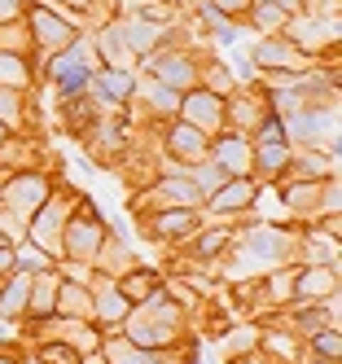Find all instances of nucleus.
<instances>
[{
  "label": "nucleus",
  "instance_id": "nucleus-1",
  "mask_svg": "<svg viewBox=\"0 0 342 364\" xmlns=\"http://www.w3.org/2000/svg\"><path fill=\"white\" fill-rule=\"evenodd\" d=\"M281 123H285V141H299V145H307L316 154H321V145H325L329 159L338 154V106L333 101H325V106L311 101V106H303L299 114H289Z\"/></svg>",
  "mask_w": 342,
  "mask_h": 364
},
{
  "label": "nucleus",
  "instance_id": "nucleus-2",
  "mask_svg": "<svg viewBox=\"0 0 342 364\" xmlns=\"http://www.w3.org/2000/svg\"><path fill=\"white\" fill-rule=\"evenodd\" d=\"M92 70H97V66H92V58H88V48H79V44H70V48H62V53L48 58V80L58 84V92H62L66 101L88 97Z\"/></svg>",
  "mask_w": 342,
  "mask_h": 364
},
{
  "label": "nucleus",
  "instance_id": "nucleus-3",
  "mask_svg": "<svg viewBox=\"0 0 342 364\" xmlns=\"http://www.w3.org/2000/svg\"><path fill=\"white\" fill-rule=\"evenodd\" d=\"M281 40H289L303 58L321 53V48H329L338 40V14H325V22H321V14H289L281 27Z\"/></svg>",
  "mask_w": 342,
  "mask_h": 364
},
{
  "label": "nucleus",
  "instance_id": "nucleus-4",
  "mask_svg": "<svg viewBox=\"0 0 342 364\" xmlns=\"http://www.w3.org/2000/svg\"><path fill=\"white\" fill-rule=\"evenodd\" d=\"M189 127H198V132H224V97L220 92H210V88H189V92H180V110H176Z\"/></svg>",
  "mask_w": 342,
  "mask_h": 364
},
{
  "label": "nucleus",
  "instance_id": "nucleus-5",
  "mask_svg": "<svg viewBox=\"0 0 342 364\" xmlns=\"http://www.w3.org/2000/svg\"><path fill=\"white\" fill-rule=\"evenodd\" d=\"M0 198H5L9 215H36L40 206L53 198V185L44 176H36V171H22V176H14V180L0 185Z\"/></svg>",
  "mask_w": 342,
  "mask_h": 364
},
{
  "label": "nucleus",
  "instance_id": "nucleus-6",
  "mask_svg": "<svg viewBox=\"0 0 342 364\" xmlns=\"http://www.w3.org/2000/svg\"><path fill=\"white\" fill-rule=\"evenodd\" d=\"M84 220H66V228H62V250L66 255H75L79 264H92V255H97V246H101V237H105V224H101V215L92 211V206L84 202Z\"/></svg>",
  "mask_w": 342,
  "mask_h": 364
},
{
  "label": "nucleus",
  "instance_id": "nucleus-7",
  "mask_svg": "<svg viewBox=\"0 0 342 364\" xmlns=\"http://www.w3.org/2000/svg\"><path fill=\"white\" fill-rule=\"evenodd\" d=\"M145 66H149L154 80L167 84L171 92H189V88L202 80V70H198V62H193L189 53H149Z\"/></svg>",
  "mask_w": 342,
  "mask_h": 364
},
{
  "label": "nucleus",
  "instance_id": "nucleus-8",
  "mask_svg": "<svg viewBox=\"0 0 342 364\" xmlns=\"http://www.w3.org/2000/svg\"><path fill=\"white\" fill-rule=\"evenodd\" d=\"M206 159L215 163L228 180H233V176H255V149H250V136H242V132L220 136L215 145L206 149Z\"/></svg>",
  "mask_w": 342,
  "mask_h": 364
},
{
  "label": "nucleus",
  "instance_id": "nucleus-9",
  "mask_svg": "<svg viewBox=\"0 0 342 364\" xmlns=\"http://www.w3.org/2000/svg\"><path fill=\"white\" fill-rule=\"evenodd\" d=\"M70 220V206L62 198H48L40 211H36V224L26 228V237H31L40 250H62V228Z\"/></svg>",
  "mask_w": 342,
  "mask_h": 364
},
{
  "label": "nucleus",
  "instance_id": "nucleus-10",
  "mask_svg": "<svg viewBox=\"0 0 342 364\" xmlns=\"http://www.w3.org/2000/svg\"><path fill=\"white\" fill-rule=\"evenodd\" d=\"M119 31H123V44H127L132 58H149V53H158V44L167 40V22H154L145 14H132V18L119 22Z\"/></svg>",
  "mask_w": 342,
  "mask_h": 364
},
{
  "label": "nucleus",
  "instance_id": "nucleus-11",
  "mask_svg": "<svg viewBox=\"0 0 342 364\" xmlns=\"http://www.w3.org/2000/svg\"><path fill=\"white\" fill-rule=\"evenodd\" d=\"M242 255L250 264H281V259H289V237L272 224H259L255 232L242 237Z\"/></svg>",
  "mask_w": 342,
  "mask_h": 364
},
{
  "label": "nucleus",
  "instance_id": "nucleus-12",
  "mask_svg": "<svg viewBox=\"0 0 342 364\" xmlns=\"http://www.w3.org/2000/svg\"><path fill=\"white\" fill-rule=\"evenodd\" d=\"M88 92H97L101 106H123V101L137 97V75L123 66H101V70H92Z\"/></svg>",
  "mask_w": 342,
  "mask_h": 364
},
{
  "label": "nucleus",
  "instance_id": "nucleus-13",
  "mask_svg": "<svg viewBox=\"0 0 342 364\" xmlns=\"http://www.w3.org/2000/svg\"><path fill=\"white\" fill-rule=\"evenodd\" d=\"M250 58H255L259 70H285V75H303V66H307V58L289 40H281V36H268L263 44H255Z\"/></svg>",
  "mask_w": 342,
  "mask_h": 364
},
{
  "label": "nucleus",
  "instance_id": "nucleus-14",
  "mask_svg": "<svg viewBox=\"0 0 342 364\" xmlns=\"http://www.w3.org/2000/svg\"><path fill=\"white\" fill-rule=\"evenodd\" d=\"M75 31H79V27L62 22L58 14H48L44 5L31 9V36L40 40V48H44L48 58H53V53H62V48H70V44H75Z\"/></svg>",
  "mask_w": 342,
  "mask_h": 364
},
{
  "label": "nucleus",
  "instance_id": "nucleus-15",
  "mask_svg": "<svg viewBox=\"0 0 342 364\" xmlns=\"http://www.w3.org/2000/svg\"><path fill=\"white\" fill-rule=\"evenodd\" d=\"M198 228H202V215L193 211V206H167L163 215L149 220V237H158V242H184V237H193Z\"/></svg>",
  "mask_w": 342,
  "mask_h": 364
},
{
  "label": "nucleus",
  "instance_id": "nucleus-16",
  "mask_svg": "<svg viewBox=\"0 0 342 364\" xmlns=\"http://www.w3.org/2000/svg\"><path fill=\"white\" fill-rule=\"evenodd\" d=\"M329 294H338V264H311L303 272H294V299L299 303H325Z\"/></svg>",
  "mask_w": 342,
  "mask_h": 364
},
{
  "label": "nucleus",
  "instance_id": "nucleus-17",
  "mask_svg": "<svg viewBox=\"0 0 342 364\" xmlns=\"http://www.w3.org/2000/svg\"><path fill=\"white\" fill-rule=\"evenodd\" d=\"M206 149H210L206 132L189 127L184 119H180V123H171V132H167V154H171V159H180V167L202 163V159H206Z\"/></svg>",
  "mask_w": 342,
  "mask_h": 364
},
{
  "label": "nucleus",
  "instance_id": "nucleus-18",
  "mask_svg": "<svg viewBox=\"0 0 342 364\" xmlns=\"http://www.w3.org/2000/svg\"><path fill=\"white\" fill-rule=\"evenodd\" d=\"M250 202H255V176H233L206 198V206L215 215H237V211H246Z\"/></svg>",
  "mask_w": 342,
  "mask_h": 364
},
{
  "label": "nucleus",
  "instance_id": "nucleus-19",
  "mask_svg": "<svg viewBox=\"0 0 342 364\" xmlns=\"http://www.w3.org/2000/svg\"><path fill=\"white\" fill-rule=\"evenodd\" d=\"M127 311H132V303L123 299V290H119L114 281H101L97 290H92V316H97L101 325L119 329V325L127 321Z\"/></svg>",
  "mask_w": 342,
  "mask_h": 364
},
{
  "label": "nucleus",
  "instance_id": "nucleus-20",
  "mask_svg": "<svg viewBox=\"0 0 342 364\" xmlns=\"http://www.w3.org/2000/svg\"><path fill=\"white\" fill-rule=\"evenodd\" d=\"M58 277H53V268L48 272H36L31 277V299H26V311L31 316H40V321H48L53 311H58Z\"/></svg>",
  "mask_w": 342,
  "mask_h": 364
},
{
  "label": "nucleus",
  "instance_id": "nucleus-21",
  "mask_svg": "<svg viewBox=\"0 0 342 364\" xmlns=\"http://www.w3.org/2000/svg\"><path fill=\"white\" fill-rule=\"evenodd\" d=\"M255 167L263 176H281L289 171V159H294V149H289V141H255Z\"/></svg>",
  "mask_w": 342,
  "mask_h": 364
},
{
  "label": "nucleus",
  "instance_id": "nucleus-22",
  "mask_svg": "<svg viewBox=\"0 0 342 364\" xmlns=\"http://www.w3.org/2000/svg\"><path fill=\"white\" fill-rule=\"evenodd\" d=\"M58 311H62V316H70V321H88L92 316V290H88V285L62 281L58 285Z\"/></svg>",
  "mask_w": 342,
  "mask_h": 364
},
{
  "label": "nucleus",
  "instance_id": "nucleus-23",
  "mask_svg": "<svg viewBox=\"0 0 342 364\" xmlns=\"http://www.w3.org/2000/svg\"><path fill=\"white\" fill-rule=\"evenodd\" d=\"M26 299H31V277L14 268L9 281H5V290H0V316H22Z\"/></svg>",
  "mask_w": 342,
  "mask_h": 364
},
{
  "label": "nucleus",
  "instance_id": "nucleus-24",
  "mask_svg": "<svg viewBox=\"0 0 342 364\" xmlns=\"http://www.w3.org/2000/svg\"><path fill=\"white\" fill-rule=\"evenodd\" d=\"M105 364H167V355L145 351L137 343H127V338H114V343H105Z\"/></svg>",
  "mask_w": 342,
  "mask_h": 364
},
{
  "label": "nucleus",
  "instance_id": "nucleus-25",
  "mask_svg": "<svg viewBox=\"0 0 342 364\" xmlns=\"http://www.w3.org/2000/svg\"><path fill=\"white\" fill-rule=\"evenodd\" d=\"M119 290H123V299L137 307V303H145L149 294H158L163 290V281H158V272H145V268H132V272H123V281H114Z\"/></svg>",
  "mask_w": 342,
  "mask_h": 364
},
{
  "label": "nucleus",
  "instance_id": "nucleus-26",
  "mask_svg": "<svg viewBox=\"0 0 342 364\" xmlns=\"http://www.w3.org/2000/svg\"><path fill=\"white\" fill-rule=\"evenodd\" d=\"M158 198L163 202H171V206H198L202 202V193L193 189V180L189 176H167V180H158Z\"/></svg>",
  "mask_w": 342,
  "mask_h": 364
},
{
  "label": "nucleus",
  "instance_id": "nucleus-27",
  "mask_svg": "<svg viewBox=\"0 0 342 364\" xmlns=\"http://www.w3.org/2000/svg\"><path fill=\"white\" fill-rule=\"evenodd\" d=\"M97 48H101L105 66H123V70H127L132 53H127V44H123V31H119V22H110V27H101V31H97Z\"/></svg>",
  "mask_w": 342,
  "mask_h": 364
},
{
  "label": "nucleus",
  "instance_id": "nucleus-28",
  "mask_svg": "<svg viewBox=\"0 0 342 364\" xmlns=\"http://www.w3.org/2000/svg\"><path fill=\"white\" fill-rule=\"evenodd\" d=\"M92 264H97L101 272H123V268H132V255H127V246H123L119 237H101Z\"/></svg>",
  "mask_w": 342,
  "mask_h": 364
},
{
  "label": "nucleus",
  "instance_id": "nucleus-29",
  "mask_svg": "<svg viewBox=\"0 0 342 364\" xmlns=\"http://www.w3.org/2000/svg\"><path fill=\"white\" fill-rule=\"evenodd\" d=\"M31 84V66H26L22 53H0V88H26Z\"/></svg>",
  "mask_w": 342,
  "mask_h": 364
},
{
  "label": "nucleus",
  "instance_id": "nucleus-30",
  "mask_svg": "<svg viewBox=\"0 0 342 364\" xmlns=\"http://www.w3.org/2000/svg\"><path fill=\"white\" fill-rule=\"evenodd\" d=\"M246 18L255 22V27H259L263 36H281V27H285V18H289V14H285L281 5H268V0H255Z\"/></svg>",
  "mask_w": 342,
  "mask_h": 364
},
{
  "label": "nucleus",
  "instance_id": "nucleus-31",
  "mask_svg": "<svg viewBox=\"0 0 342 364\" xmlns=\"http://www.w3.org/2000/svg\"><path fill=\"white\" fill-rule=\"evenodd\" d=\"M14 268H18V272H26V277L48 272V268H53V255H48V250H40L36 242H31V246H14Z\"/></svg>",
  "mask_w": 342,
  "mask_h": 364
},
{
  "label": "nucleus",
  "instance_id": "nucleus-32",
  "mask_svg": "<svg viewBox=\"0 0 342 364\" xmlns=\"http://www.w3.org/2000/svg\"><path fill=\"white\" fill-rule=\"evenodd\" d=\"M137 92L149 97V106H154L158 114H176V110H180V92H171L167 84H158V80H145V84L137 80Z\"/></svg>",
  "mask_w": 342,
  "mask_h": 364
},
{
  "label": "nucleus",
  "instance_id": "nucleus-33",
  "mask_svg": "<svg viewBox=\"0 0 342 364\" xmlns=\"http://www.w3.org/2000/svg\"><path fill=\"white\" fill-rule=\"evenodd\" d=\"M311 355L325 360V364H338V360H342V329H321V333H311Z\"/></svg>",
  "mask_w": 342,
  "mask_h": 364
},
{
  "label": "nucleus",
  "instance_id": "nucleus-34",
  "mask_svg": "<svg viewBox=\"0 0 342 364\" xmlns=\"http://www.w3.org/2000/svg\"><path fill=\"white\" fill-rule=\"evenodd\" d=\"M202 18H206V27L220 36V44H237V22H228L224 14H215L210 5H202Z\"/></svg>",
  "mask_w": 342,
  "mask_h": 364
},
{
  "label": "nucleus",
  "instance_id": "nucleus-35",
  "mask_svg": "<svg viewBox=\"0 0 342 364\" xmlns=\"http://www.w3.org/2000/svg\"><path fill=\"white\" fill-rule=\"evenodd\" d=\"M22 119V92L18 88H0V123L14 127Z\"/></svg>",
  "mask_w": 342,
  "mask_h": 364
},
{
  "label": "nucleus",
  "instance_id": "nucleus-36",
  "mask_svg": "<svg viewBox=\"0 0 342 364\" xmlns=\"http://www.w3.org/2000/svg\"><path fill=\"white\" fill-rule=\"evenodd\" d=\"M224 246H228V232H224V228H215V232H202V237L193 242V255H198V259H215Z\"/></svg>",
  "mask_w": 342,
  "mask_h": 364
},
{
  "label": "nucleus",
  "instance_id": "nucleus-37",
  "mask_svg": "<svg viewBox=\"0 0 342 364\" xmlns=\"http://www.w3.org/2000/svg\"><path fill=\"white\" fill-rule=\"evenodd\" d=\"M268 299H272V303H285V299H294V272H289V268L268 277Z\"/></svg>",
  "mask_w": 342,
  "mask_h": 364
},
{
  "label": "nucleus",
  "instance_id": "nucleus-38",
  "mask_svg": "<svg viewBox=\"0 0 342 364\" xmlns=\"http://www.w3.org/2000/svg\"><path fill=\"white\" fill-rule=\"evenodd\" d=\"M206 5L215 9V14H224L228 22H237V18H246V14H250V0H206Z\"/></svg>",
  "mask_w": 342,
  "mask_h": 364
},
{
  "label": "nucleus",
  "instance_id": "nucleus-39",
  "mask_svg": "<svg viewBox=\"0 0 342 364\" xmlns=\"http://www.w3.org/2000/svg\"><path fill=\"white\" fill-rule=\"evenodd\" d=\"M18 9L22 0H0V22H18Z\"/></svg>",
  "mask_w": 342,
  "mask_h": 364
},
{
  "label": "nucleus",
  "instance_id": "nucleus-40",
  "mask_svg": "<svg viewBox=\"0 0 342 364\" xmlns=\"http://www.w3.org/2000/svg\"><path fill=\"white\" fill-rule=\"evenodd\" d=\"M0 272H14V246H0Z\"/></svg>",
  "mask_w": 342,
  "mask_h": 364
},
{
  "label": "nucleus",
  "instance_id": "nucleus-41",
  "mask_svg": "<svg viewBox=\"0 0 342 364\" xmlns=\"http://www.w3.org/2000/svg\"><path fill=\"white\" fill-rule=\"evenodd\" d=\"M79 364H105V355H79Z\"/></svg>",
  "mask_w": 342,
  "mask_h": 364
},
{
  "label": "nucleus",
  "instance_id": "nucleus-42",
  "mask_svg": "<svg viewBox=\"0 0 342 364\" xmlns=\"http://www.w3.org/2000/svg\"><path fill=\"white\" fill-rule=\"evenodd\" d=\"M62 5H75V9H84V5H92V0H62Z\"/></svg>",
  "mask_w": 342,
  "mask_h": 364
},
{
  "label": "nucleus",
  "instance_id": "nucleus-43",
  "mask_svg": "<svg viewBox=\"0 0 342 364\" xmlns=\"http://www.w3.org/2000/svg\"><path fill=\"white\" fill-rule=\"evenodd\" d=\"M0 364H18V360H9V355H0Z\"/></svg>",
  "mask_w": 342,
  "mask_h": 364
},
{
  "label": "nucleus",
  "instance_id": "nucleus-44",
  "mask_svg": "<svg viewBox=\"0 0 342 364\" xmlns=\"http://www.w3.org/2000/svg\"><path fill=\"white\" fill-rule=\"evenodd\" d=\"M0 145H5V123H0Z\"/></svg>",
  "mask_w": 342,
  "mask_h": 364
},
{
  "label": "nucleus",
  "instance_id": "nucleus-45",
  "mask_svg": "<svg viewBox=\"0 0 342 364\" xmlns=\"http://www.w3.org/2000/svg\"><path fill=\"white\" fill-rule=\"evenodd\" d=\"M0 185H5V176H0Z\"/></svg>",
  "mask_w": 342,
  "mask_h": 364
}]
</instances>
